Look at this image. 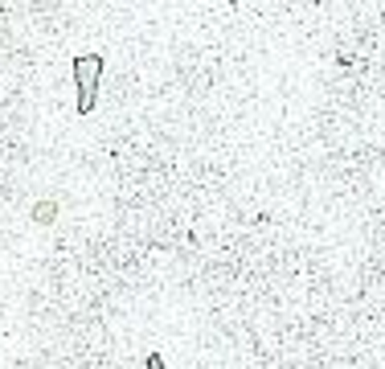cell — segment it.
<instances>
[{
    "label": "cell",
    "instance_id": "1",
    "mask_svg": "<svg viewBox=\"0 0 385 369\" xmlns=\"http://www.w3.org/2000/svg\"><path fill=\"white\" fill-rule=\"evenodd\" d=\"M70 74H74V86H78V115H90L102 83V53H78L70 62Z\"/></svg>",
    "mask_w": 385,
    "mask_h": 369
},
{
    "label": "cell",
    "instance_id": "4",
    "mask_svg": "<svg viewBox=\"0 0 385 369\" xmlns=\"http://www.w3.org/2000/svg\"><path fill=\"white\" fill-rule=\"evenodd\" d=\"M144 361H148V369H168V365H164V357H160V353H148Z\"/></svg>",
    "mask_w": 385,
    "mask_h": 369
},
{
    "label": "cell",
    "instance_id": "3",
    "mask_svg": "<svg viewBox=\"0 0 385 369\" xmlns=\"http://www.w3.org/2000/svg\"><path fill=\"white\" fill-rule=\"evenodd\" d=\"M336 66H340V70H352V66H357V58H352V53H344V50H340V53H336Z\"/></svg>",
    "mask_w": 385,
    "mask_h": 369
},
{
    "label": "cell",
    "instance_id": "2",
    "mask_svg": "<svg viewBox=\"0 0 385 369\" xmlns=\"http://www.w3.org/2000/svg\"><path fill=\"white\" fill-rule=\"evenodd\" d=\"M58 214H62V209H58V202H53V197H46V202H37L33 209H29V222H33V226H53V222H58Z\"/></svg>",
    "mask_w": 385,
    "mask_h": 369
}]
</instances>
